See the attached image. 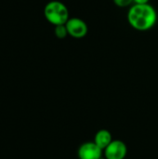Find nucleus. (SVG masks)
<instances>
[{
    "mask_svg": "<svg viewBox=\"0 0 158 159\" xmlns=\"http://www.w3.org/2000/svg\"><path fill=\"white\" fill-rule=\"evenodd\" d=\"M113 142L112 140V135L111 133L106 130V129H102L98 131L95 135V140L94 143L102 149L105 150V148Z\"/></svg>",
    "mask_w": 158,
    "mask_h": 159,
    "instance_id": "obj_6",
    "label": "nucleus"
},
{
    "mask_svg": "<svg viewBox=\"0 0 158 159\" xmlns=\"http://www.w3.org/2000/svg\"><path fill=\"white\" fill-rule=\"evenodd\" d=\"M54 33H55V35L57 36V38H59V39H63L68 35V32H67L65 24L55 26Z\"/></svg>",
    "mask_w": 158,
    "mask_h": 159,
    "instance_id": "obj_7",
    "label": "nucleus"
},
{
    "mask_svg": "<svg viewBox=\"0 0 158 159\" xmlns=\"http://www.w3.org/2000/svg\"><path fill=\"white\" fill-rule=\"evenodd\" d=\"M149 0H133V3H135V5H144V4H148Z\"/></svg>",
    "mask_w": 158,
    "mask_h": 159,
    "instance_id": "obj_9",
    "label": "nucleus"
},
{
    "mask_svg": "<svg viewBox=\"0 0 158 159\" xmlns=\"http://www.w3.org/2000/svg\"><path fill=\"white\" fill-rule=\"evenodd\" d=\"M68 34L73 38L80 39L87 35L88 25L87 23L79 18H71L65 23Z\"/></svg>",
    "mask_w": 158,
    "mask_h": 159,
    "instance_id": "obj_3",
    "label": "nucleus"
},
{
    "mask_svg": "<svg viewBox=\"0 0 158 159\" xmlns=\"http://www.w3.org/2000/svg\"><path fill=\"white\" fill-rule=\"evenodd\" d=\"M157 20V13L149 4L134 5L128 13V21L130 26L140 32L152 29Z\"/></svg>",
    "mask_w": 158,
    "mask_h": 159,
    "instance_id": "obj_1",
    "label": "nucleus"
},
{
    "mask_svg": "<svg viewBox=\"0 0 158 159\" xmlns=\"http://www.w3.org/2000/svg\"><path fill=\"white\" fill-rule=\"evenodd\" d=\"M44 15L47 20L55 26L65 24L69 20V10L67 7L57 0L50 1L46 5Z\"/></svg>",
    "mask_w": 158,
    "mask_h": 159,
    "instance_id": "obj_2",
    "label": "nucleus"
},
{
    "mask_svg": "<svg viewBox=\"0 0 158 159\" xmlns=\"http://www.w3.org/2000/svg\"><path fill=\"white\" fill-rule=\"evenodd\" d=\"M127 155V146L121 141H113L105 148L106 159H124Z\"/></svg>",
    "mask_w": 158,
    "mask_h": 159,
    "instance_id": "obj_4",
    "label": "nucleus"
},
{
    "mask_svg": "<svg viewBox=\"0 0 158 159\" xmlns=\"http://www.w3.org/2000/svg\"><path fill=\"white\" fill-rule=\"evenodd\" d=\"M114 3L119 7H125L133 3V0H114Z\"/></svg>",
    "mask_w": 158,
    "mask_h": 159,
    "instance_id": "obj_8",
    "label": "nucleus"
},
{
    "mask_svg": "<svg viewBox=\"0 0 158 159\" xmlns=\"http://www.w3.org/2000/svg\"><path fill=\"white\" fill-rule=\"evenodd\" d=\"M102 150L95 143H83L78 150L79 159H102Z\"/></svg>",
    "mask_w": 158,
    "mask_h": 159,
    "instance_id": "obj_5",
    "label": "nucleus"
}]
</instances>
